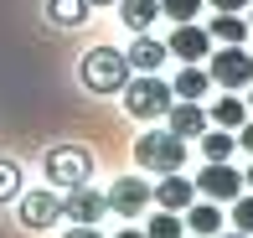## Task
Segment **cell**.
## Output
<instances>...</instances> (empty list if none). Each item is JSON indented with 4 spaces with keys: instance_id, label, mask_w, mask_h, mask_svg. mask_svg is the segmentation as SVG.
<instances>
[{
    "instance_id": "obj_11",
    "label": "cell",
    "mask_w": 253,
    "mask_h": 238,
    "mask_svg": "<svg viewBox=\"0 0 253 238\" xmlns=\"http://www.w3.org/2000/svg\"><path fill=\"white\" fill-rule=\"evenodd\" d=\"M150 197H155L166 212H186L191 202H197V181H186L181 171H166V181H155V187H150Z\"/></svg>"
},
{
    "instance_id": "obj_24",
    "label": "cell",
    "mask_w": 253,
    "mask_h": 238,
    "mask_svg": "<svg viewBox=\"0 0 253 238\" xmlns=\"http://www.w3.org/2000/svg\"><path fill=\"white\" fill-rule=\"evenodd\" d=\"M21 191V171H16V161H0V202H10Z\"/></svg>"
},
{
    "instance_id": "obj_5",
    "label": "cell",
    "mask_w": 253,
    "mask_h": 238,
    "mask_svg": "<svg viewBox=\"0 0 253 238\" xmlns=\"http://www.w3.org/2000/svg\"><path fill=\"white\" fill-rule=\"evenodd\" d=\"M207 73H212V83H222V88H248L253 83V52L243 47H222V52H212V62H207Z\"/></svg>"
},
{
    "instance_id": "obj_6",
    "label": "cell",
    "mask_w": 253,
    "mask_h": 238,
    "mask_svg": "<svg viewBox=\"0 0 253 238\" xmlns=\"http://www.w3.org/2000/svg\"><path fill=\"white\" fill-rule=\"evenodd\" d=\"M166 52H170V57H181V62H202V57H212V31L197 26V21H176Z\"/></svg>"
},
{
    "instance_id": "obj_12",
    "label": "cell",
    "mask_w": 253,
    "mask_h": 238,
    "mask_svg": "<svg viewBox=\"0 0 253 238\" xmlns=\"http://www.w3.org/2000/svg\"><path fill=\"white\" fill-rule=\"evenodd\" d=\"M166 130L181 135V140H197V135L207 130V109L197 104V98H181V104L166 109Z\"/></svg>"
},
{
    "instance_id": "obj_33",
    "label": "cell",
    "mask_w": 253,
    "mask_h": 238,
    "mask_svg": "<svg viewBox=\"0 0 253 238\" xmlns=\"http://www.w3.org/2000/svg\"><path fill=\"white\" fill-rule=\"evenodd\" d=\"M248 21H253V0H248Z\"/></svg>"
},
{
    "instance_id": "obj_27",
    "label": "cell",
    "mask_w": 253,
    "mask_h": 238,
    "mask_svg": "<svg viewBox=\"0 0 253 238\" xmlns=\"http://www.w3.org/2000/svg\"><path fill=\"white\" fill-rule=\"evenodd\" d=\"M212 10H248V0H207Z\"/></svg>"
},
{
    "instance_id": "obj_7",
    "label": "cell",
    "mask_w": 253,
    "mask_h": 238,
    "mask_svg": "<svg viewBox=\"0 0 253 238\" xmlns=\"http://www.w3.org/2000/svg\"><path fill=\"white\" fill-rule=\"evenodd\" d=\"M109 212H119V218H140L145 207H150V181H140V176H119L109 191Z\"/></svg>"
},
{
    "instance_id": "obj_22",
    "label": "cell",
    "mask_w": 253,
    "mask_h": 238,
    "mask_svg": "<svg viewBox=\"0 0 253 238\" xmlns=\"http://www.w3.org/2000/svg\"><path fill=\"white\" fill-rule=\"evenodd\" d=\"M233 228L253 238V191H248V197H243V191L233 197Z\"/></svg>"
},
{
    "instance_id": "obj_29",
    "label": "cell",
    "mask_w": 253,
    "mask_h": 238,
    "mask_svg": "<svg viewBox=\"0 0 253 238\" xmlns=\"http://www.w3.org/2000/svg\"><path fill=\"white\" fill-rule=\"evenodd\" d=\"M217 238H248V233H238V228H233V233H217Z\"/></svg>"
},
{
    "instance_id": "obj_20",
    "label": "cell",
    "mask_w": 253,
    "mask_h": 238,
    "mask_svg": "<svg viewBox=\"0 0 253 238\" xmlns=\"http://www.w3.org/2000/svg\"><path fill=\"white\" fill-rule=\"evenodd\" d=\"M243 119H248L243 98H217V104H212V124H222V130H238Z\"/></svg>"
},
{
    "instance_id": "obj_34",
    "label": "cell",
    "mask_w": 253,
    "mask_h": 238,
    "mask_svg": "<svg viewBox=\"0 0 253 238\" xmlns=\"http://www.w3.org/2000/svg\"><path fill=\"white\" fill-rule=\"evenodd\" d=\"M191 238H202V233H191Z\"/></svg>"
},
{
    "instance_id": "obj_25",
    "label": "cell",
    "mask_w": 253,
    "mask_h": 238,
    "mask_svg": "<svg viewBox=\"0 0 253 238\" xmlns=\"http://www.w3.org/2000/svg\"><path fill=\"white\" fill-rule=\"evenodd\" d=\"M62 238H103V233H98V228H93V223H73V228H67V233H62Z\"/></svg>"
},
{
    "instance_id": "obj_8",
    "label": "cell",
    "mask_w": 253,
    "mask_h": 238,
    "mask_svg": "<svg viewBox=\"0 0 253 238\" xmlns=\"http://www.w3.org/2000/svg\"><path fill=\"white\" fill-rule=\"evenodd\" d=\"M197 191H202V197H212V202H233L238 191H243V176H238L227 161H207L202 176H197Z\"/></svg>"
},
{
    "instance_id": "obj_15",
    "label": "cell",
    "mask_w": 253,
    "mask_h": 238,
    "mask_svg": "<svg viewBox=\"0 0 253 238\" xmlns=\"http://www.w3.org/2000/svg\"><path fill=\"white\" fill-rule=\"evenodd\" d=\"M222 212H217V202L212 197H207V202H191V207H186V228L191 233H202V238H217V233H222Z\"/></svg>"
},
{
    "instance_id": "obj_23",
    "label": "cell",
    "mask_w": 253,
    "mask_h": 238,
    "mask_svg": "<svg viewBox=\"0 0 253 238\" xmlns=\"http://www.w3.org/2000/svg\"><path fill=\"white\" fill-rule=\"evenodd\" d=\"M160 16H170V21H197V16H202V0H160Z\"/></svg>"
},
{
    "instance_id": "obj_3",
    "label": "cell",
    "mask_w": 253,
    "mask_h": 238,
    "mask_svg": "<svg viewBox=\"0 0 253 238\" xmlns=\"http://www.w3.org/2000/svg\"><path fill=\"white\" fill-rule=\"evenodd\" d=\"M119 94H124V109H129L134 119H160L170 104H176L170 83H166V78H155V73H140V78H129V83H124Z\"/></svg>"
},
{
    "instance_id": "obj_32",
    "label": "cell",
    "mask_w": 253,
    "mask_h": 238,
    "mask_svg": "<svg viewBox=\"0 0 253 238\" xmlns=\"http://www.w3.org/2000/svg\"><path fill=\"white\" fill-rule=\"evenodd\" d=\"M248 109H253V83H248Z\"/></svg>"
},
{
    "instance_id": "obj_10",
    "label": "cell",
    "mask_w": 253,
    "mask_h": 238,
    "mask_svg": "<svg viewBox=\"0 0 253 238\" xmlns=\"http://www.w3.org/2000/svg\"><path fill=\"white\" fill-rule=\"evenodd\" d=\"M57 218H62V197H57V191H26V197H21V223H26L31 233H47Z\"/></svg>"
},
{
    "instance_id": "obj_28",
    "label": "cell",
    "mask_w": 253,
    "mask_h": 238,
    "mask_svg": "<svg viewBox=\"0 0 253 238\" xmlns=\"http://www.w3.org/2000/svg\"><path fill=\"white\" fill-rule=\"evenodd\" d=\"M114 238H145V233L140 228H124V233H114Z\"/></svg>"
},
{
    "instance_id": "obj_13",
    "label": "cell",
    "mask_w": 253,
    "mask_h": 238,
    "mask_svg": "<svg viewBox=\"0 0 253 238\" xmlns=\"http://www.w3.org/2000/svg\"><path fill=\"white\" fill-rule=\"evenodd\" d=\"M124 57H129L134 73H155V67L166 62L170 52H166V42H155V37H150V31H134V47L124 52Z\"/></svg>"
},
{
    "instance_id": "obj_26",
    "label": "cell",
    "mask_w": 253,
    "mask_h": 238,
    "mask_svg": "<svg viewBox=\"0 0 253 238\" xmlns=\"http://www.w3.org/2000/svg\"><path fill=\"white\" fill-rule=\"evenodd\" d=\"M238 145H243V150L253 155V119H243V124H238Z\"/></svg>"
},
{
    "instance_id": "obj_4",
    "label": "cell",
    "mask_w": 253,
    "mask_h": 238,
    "mask_svg": "<svg viewBox=\"0 0 253 238\" xmlns=\"http://www.w3.org/2000/svg\"><path fill=\"white\" fill-rule=\"evenodd\" d=\"M88 176H93V155L83 145H52L47 150V181H57V187H83Z\"/></svg>"
},
{
    "instance_id": "obj_1",
    "label": "cell",
    "mask_w": 253,
    "mask_h": 238,
    "mask_svg": "<svg viewBox=\"0 0 253 238\" xmlns=\"http://www.w3.org/2000/svg\"><path fill=\"white\" fill-rule=\"evenodd\" d=\"M129 57L114 47H93L83 62H78V78H83V88H93V94H119L124 83H129Z\"/></svg>"
},
{
    "instance_id": "obj_17",
    "label": "cell",
    "mask_w": 253,
    "mask_h": 238,
    "mask_svg": "<svg viewBox=\"0 0 253 238\" xmlns=\"http://www.w3.org/2000/svg\"><path fill=\"white\" fill-rule=\"evenodd\" d=\"M197 140H202V155H207V161H227V155L238 150V135L222 130V124H217V130H202Z\"/></svg>"
},
{
    "instance_id": "obj_30",
    "label": "cell",
    "mask_w": 253,
    "mask_h": 238,
    "mask_svg": "<svg viewBox=\"0 0 253 238\" xmlns=\"http://www.w3.org/2000/svg\"><path fill=\"white\" fill-rule=\"evenodd\" d=\"M88 5H119V0H88Z\"/></svg>"
},
{
    "instance_id": "obj_21",
    "label": "cell",
    "mask_w": 253,
    "mask_h": 238,
    "mask_svg": "<svg viewBox=\"0 0 253 238\" xmlns=\"http://www.w3.org/2000/svg\"><path fill=\"white\" fill-rule=\"evenodd\" d=\"M145 238H186V223H181L176 212H166V207H160L155 218H150V228H145Z\"/></svg>"
},
{
    "instance_id": "obj_9",
    "label": "cell",
    "mask_w": 253,
    "mask_h": 238,
    "mask_svg": "<svg viewBox=\"0 0 253 238\" xmlns=\"http://www.w3.org/2000/svg\"><path fill=\"white\" fill-rule=\"evenodd\" d=\"M103 212H109V197L103 191H93L83 181V187H67V197H62V218L67 223H98Z\"/></svg>"
},
{
    "instance_id": "obj_18",
    "label": "cell",
    "mask_w": 253,
    "mask_h": 238,
    "mask_svg": "<svg viewBox=\"0 0 253 238\" xmlns=\"http://www.w3.org/2000/svg\"><path fill=\"white\" fill-rule=\"evenodd\" d=\"M207 83H212V73H202L197 62H186V67L176 73V83H170V94H176V98H202Z\"/></svg>"
},
{
    "instance_id": "obj_31",
    "label": "cell",
    "mask_w": 253,
    "mask_h": 238,
    "mask_svg": "<svg viewBox=\"0 0 253 238\" xmlns=\"http://www.w3.org/2000/svg\"><path fill=\"white\" fill-rule=\"evenodd\" d=\"M243 181H248V191H253V166H248V176H243Z\"/></svg>"
},
{
    "instance_id": "obj_2",
    "label": "cell",
    "mask_w": 253,
    "mask_h": 238,
    "mask_svg": "<svg viewBox=\"0 0 253 238\" xmlns=\"http://www.w3.org/2000/svg\"><path fill=\"white\" fill-rule=\"evenodd\" d=\"M134 161L145 166V171L166 176V171H181L186 166V140L170 130H145L140 140H134Z\"/></svg>"
},
{
    "instance_id": "obj_19",
    "label": "cell",
    "mask_w": 253,
    "mask_h": 238,
    "mask_svg": "<svg viewBox=\"0 0 253 238\" xmlns=\"http://www.w3.org/2000/svg\"><path fill=\"white\" fill-rule=\"evenodd\" d=\"M52 26H83L88 21V0H47Z\"/></svg>"
},
{
    "instance_id": "obj_14",
    "label": "cell",
    "mask_w": 253,
    "mask_h": 238,
    "mask_svg": "<svg viewBox=\"0 0 253 238\" xmlns=\"http://www.w3.org/2000/svg\"><path fill=\"white\" fill-rule=\"evenodd\" d=\"M207 31H212V42H222V47H243L248 42V16L243 10H217Z\"/></svg>"
},
{
    "instance_id": "obj_16",
    "label": "cell",
    "mask_w": 253,
    "mask_h": 238,
    "mask_svg": "<svg viewBox=\"0 0 253 238\" xmlns=\"http://www.w3.org/2000/svg\"><path fill=\"white\" fill-rule=\"evenodd\" d=\"M160 16V0H119V21L129 31H150Z\"/></svg>"
}]
</instances>
